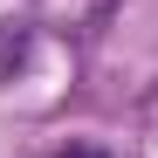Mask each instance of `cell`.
I'll use <instances>...</instances> for the list:
<instances>
[{
    "instance_id": "obj_1",
    "label": "cell",
    "mask_w": 158,
    "mask_h": 158,
    "mask_svg": "<svg viewBox=\"0 0 158 158\" xmlns=\"http://www.w3.org/2000/svg\"><path fill=\"white\" fill-rule=\"evenodd\" d=\"M21 55H28V41H21L14 28H0V76H14V69H21Z\"/></svg>"
},
{
    "instance_id": "obj_2",
    "label": "cell",
    "mask_w": 158,
    "mask_h": 158,
    "mask_svg": "<svg viewBox=\"0 0 158 158\" xmlns=\"http://www.w3.org/2000/svg\"><path fill=\"white\" fill-rule=\"evenodd\" d=\"M55 158H103V151H55Z\"/></svg>"
}]
</instances>
